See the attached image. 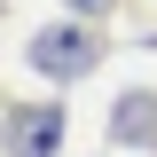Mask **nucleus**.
<instances>
[{"label": "nucleus", "mask_w": 157, "mask_h": 157, "mask_svg": "<svg viewBox=\"0 0 157 157\" xmlns=\"http://www.w3.org/2000/svg\"><path fill=\"white\" fill-rule=\"evenodd\" d=\"M94 63V39L78 32V24H55V32H39L32 39V71H55V78H78Z\"/></svg>", "instance_id": "f257e3e1"}, {"label": "nucleus", "mask_w": 157, "mask_h": 157, "mask_svg": "<svg viewBox=\"0 0 157 157\" xmlns=\"http://www.w3.org/2000/svg\"><path fill=\"white\" fill-rule=\"evenodd\" d=\"M55 141H63V110L55 102H32V110L8 118V157H55Z\"/></svg>", "instance_id": "f03ea898"}, {"label": "nucleus", "mask_w": 157, "mask_h": 157, "mask_svg": "<svg viewBox=\"0 0 157 157\" xmlns=\"http://www.w3.org/2000/svg\"><path fill=\"white\" fill-rule=\"evenodd\" d=\"M118 134H126V141L157 134V94H126V110H118Z\"/></svg>", "instance_id": "7ed1b4c3"}, {"label": "nucleus", "mask_w": 157, "mask_h": 157, "mask_svg": "<svg viewBox=\"0 0 157 157\" xmlns=\"http://www.w3.org/2000/svg\"><path fill=\"white\" fill-rule=\"evenodd\" d=\"M71 8H102V0H71Z\"/></svg>", "instance_id": "20e7f679"}]
</instances>
